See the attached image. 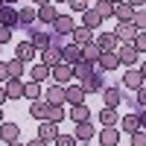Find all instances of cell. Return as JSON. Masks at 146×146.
I'll return each mask as SVG.
<instances>
[{
  "instance_id": "26",
  "label": "cell",
  "mask_w": 146,
  "mask_h": 146,
  "mask_svg": "<svg viewBox=\"0 0 146 146\" xmlns=\"http://www.w3.org/2000/svg\"><path fill=\"white\" fill-rule=\"evenodd\" d=\"M50 73H53V67H47V64H41V62H38V64H32V67H29V79L44 85L47 79H50Z\"/></svg>"
},
{
  "instance_id": "32",
  "label": "cell",
  "mask_w": 146,
  "mask_h": 146,
  "mask_svg": "<svg viewBox=\"0 0 146 146\" xmlns=\"http://www.w3.org/2000/svg\"><path fill=\"white\" fill-rule=\"evenodd\" d=\"M96 120H100L102 126H117L120 117H117V108H102L100 114H96Z\"/></svg>"
},
{
  "instance_id": "19",
  "label": "cell",
  "mask_w": 146,
  "mask_h": 146,
  "mask_svg": "<svg viewBox=\"0 0 146 146\" xmlns=\"http://www.w3.org/2000/svg\"><path fill=\"white\" fill-rule=\"evenodd\" d=\"M117 126H120V131H126V135H135V131L140 129V117L131 111V114H126V117H120Z\"/></svg>"
},
{
  "instance_id": "3",
  "label": "cell",
  "mask_w": 146,
  "mask_h": 146,
  "mask_svg": "<svg viewBox=\"0 0 146 146\" xmlns=\"http://www.w3.org/2000/svg\"><path fill=\"white\" fill-rule=\"evenodd\" d=\"M94 41L100 44V50H102V53H117V47H120V41H117V35H114L111 29H105V32H100V35H96Z\"/></svg>"
},
{
  "instance_id": "59",
  "label": "cell",
  "mask_w": 146,
  "mask_h": 146,
  "mask_svg": "<svg viewBox=\"0 0 146 146\" xmlns=\"http://www.w3.org/2000/svg\"><path fill=\"white\" fill-rule=\"evenodd\" d=\"M143 9H146V0H143Z\"/></svg>"
},
{
  "instance_id": "36",
  "label": "cell",
  "mask_w": 146,
  "mask_h": 146,
  "mask_svg": "<svg viewBox=\"0 0 146 146\" xmlns=\"http://www.w3.org/2000/svg\"><path fill=\"white\" fill-rule=\"evenodd\" d=\"M6 67H9V79H23V62H21V58L6 62Z\"/></svg>"
},
{
  "instance_id": "8",
  "label": "cell",
  "mask_w": 146,
  "mask_h": 146,
  "mask_svg": "<svg viewBox=\"0 0 146 146\" xmlns=\"http://www.w3.org/2000/svg\"><path fill=\"white\" fill-rule=\"evenodd\" d=\"M50 79H53L56 85H70V79H73V67L64 64V62H62V64H56L53 73H50Z\"/></svg>"
},
{
  "instance_id": "33",
  "label": "cell",
  "mask_w": 146,
  "mask_h": 146,
  "mask_svg": "<svg viewBox=\"0 0 146 146\" xmlns=\"http://www.w3.org/2000/svg\"><path fill=\"white\" fill-rule=\"evenodd\" d=\"M64 105H50L47 102V120H50V123H64Z\"/></svg>"
},
{
  "instance_id": "57",
  "label": "cell",
  "mask_w": 146,
  "mask_h": 146,
  "mask_svg": "<svg viewBox=\"0 0 146 146\" xmlns=\"http://www.w3.org/2000/svg\"><path fill=\"white\" fill-rule=\"evenodd\" d=\"M50 3H67V0H50Z\"/></svg>"
},
{
  "instance_id": "41",
  "label": "cell",
  "mask_w": 146,
  "mask_h": 146,
  "mask_svg": "<svg viewBox=\"0 0 146 146\" xmlns=\"http://www.w3.org/2000/svg\"><path fill=\"white\" fill-rule=\"evenodd\" d=\"M67 6H70V12H79V15H82L85 9H91L88 0H67Z\"/></svg>"
},
{
  "instance_id": "2",
  "label": "cell",
  "mask_w": 146,
  "mask_h": 146,
  "mask_svg": "<svg viewBox=\"0 0 146 146\" xmlns=\"http://www.w3.org/2000/svg\"><path fill=\"white\" fill-rule=\"evenodd\" d=\"M117 58H120V64H126V67H137L140 53L135 50V44H120L117 47Z\"/></svg>"
},
{
  "instance_id": "30",
  "label": "cell",
  "mask_w": 146,
  "mask_h": 146,
  "mask_svg": "<svg viewBox=\"0 0 146 146\" xmlns=\"http://www.w3.org/2000/svg\"><path fill=\"white\" fill-rule=\"evenodd\" d=\"M100 56H102V50H100V44H96V41H91V44L82 47V58H85V62L96 64V62H100Z\"/></svg>"
},
{
  "instance_id": "40",
  "label": "cell",
  "mask_w": 146,
  "mask_h": 146,
  "mask_svg": "<svg viewBox=\"0 0 146 146\" xmlns=\"http://www.w3.org/2000/svg\"><path fill=\"white\" fill-rule=\"evenodd\" d=\"M79 140L76 137H73V135H58L56 140H53V146H76Z\"/></svg>"
},
{
  "instance_id": "14",
  "label": "cell",
  "mask_w": 146,
  "mask_h": 146,
  "mask_svg": "<svg viewBox=\"0 0 146 146\" xmlns=\"http://www.w3.org/2000/svg\"><path fill=\"white\" fill-rule=\"evenodd\" d=\"M29 41L35 44V50H47V47H50V27L47 29H29Z\"/></svg>"
},
{
  "instance_id": "49",
  "label": "cell",
  "mask_w": 146,
  "mask_h": 146,
  "mask_svg": "<svg viewBox=\"0 0 146 146\" xmlns=\"http://www.w3.org/2000/svg\"><path fill=\"white\" fill-rule=\"evenodd\" d=\"M137 117H140V129H143V131H146V108H143V111H140V114H137Z\"/></svg>"
},
{
  "instance_id": "1",
  "label": "cell",
  "mask_w": 146,
  "mask_h": 146,
  "mask_svg": "<svg viewBox=\"0 0 146 146\" xmlns=\"http://www.w3.org/2000/svg\"><path fill=\"white\" fill-rule=\"evenodd\" d=\"M120 126H102L100 131H96V140H100V146H120Z\"/></svg>"
},
{
  "instance_id": "53",
  "label": "cell",
  "mask_w": 146,
  "mask_h": 146,
  "mask_svg": "<svg viewBox=\"0 0 146 146\" xmlns=\"http://www.w3.org/2000/svg\"><path fill=\"white\" fill-rule=\"evenodd\" d=\"M6 146H27V143H21V140H15V143H6Z\"/></svg>"
},
{
  "instance_id": "38",
  "label": "cell",
  "mask_w": 146,
  "mask_h": 146,
  "mask_svg": "<svg viewBox=\"0 0 146 146\" xmlns=\"http://www.w3.org/2000/svg\"><path fill=\"white\" fill-rule=\"evenodd\" d=\"M67 41H70V38H64V35H58V32L50 29V47H56V50H64Z\"/></svg>"
},
{
  "instance_id": "18",
  "label": "cell",
  "mask_w": 146,
  "mask_h": 146,
  "mask_svg": "<svg viewBox=\"0 0 146 146\" xmlns=\"http://www.w3.org/2000/svg\"><path fill=\"white\" fill-rule=\"evenodd\" d=\"M38 21V6H23L18 9V27H32Z\"/></svg>"
},
{
  "instance_id": "55",
  "label": "cell",
  "mask_w": 146,
  "mask_h": 146,
  "mask_svg": "<svg viewBox=\"0 0 146 146\" xmlns=\"http://www.w3.org/2000/svg\"><path fill=\"white\" fill-rule=\"evenodd\" d=\"M3 3H6V6H15V3H18V0H3Z\"/></svg>"
},
{
  "instance_id": "5",
  "label": "cell",
  "mask_w": 146,
  "mask_h": 146,
  "mask_svg": "<svg viewBox=\"0 0 146 146\" xmlns=\"http://www.w3.org/2000/svg\"><path fill=\"white\" fill-rule=\"evenodd\" d=\"M143 76H140V70L137 67H126V73H123V88H129V91H137V88H143Z\"/></svg>"
},
{
  "instance_id": "56",
  "label": "cell",
  "mask_w": 146,
  "mask_h": 146,
  "mask_svg": "<svg viewBox=\"0 0 146 146\" xmlns=\"http://www.w3.org/2000/svg\"><path fill=\"white\" fill-rule=\"evenodd\" d=\"M108 3H114V6H117V3H126V0H108Z\"/></svg>"
},
{
  "instance_id": "51",
  "label": "cell",
  "mask_w": 146,
  "mask_h": 146,
  "mask_svg": "<svg viewBox=\"0 0 146 146\" xmlns=\"http://www.w3.org/2000/svg\"><path fill=\"white\" fill-rule=\"evenodd\" d=\"M137 70H140V76H143V82H146V62H140V67H137Z\"/></svg>"
},
{
  "instance_id": "13",
  "label": "cell",
  "mask_w": 146,
  "mask_h": 146,
  "mask_svg": "<svg viewBox=\"0 0 146 146\" xmlns=\"http://www.w3.org/2000/svg\"><path fill=\"white\" fill-rule=\"evenodd\" d=\"M38 137H41L44 143H53V140L58 137V123H50V120H41V123H38Z\"/></svg>"
},
{
  "instance_id": "25",
  "label": "cell",
  "mask_w": 146,
  "mask_h": 146,
  "mask_svg": "<svg viewBox=\"0 0 146 146\" xmlns=\"http://www.w3.org/2000/svg\"><path fill=\"white\" fill-rule=\"evenodd\" d=\"M58 18V9L53 6V3H44V6H38V21L41 23H47V27H53V21Z\"/></svg>"
},
{
  "instance_id": "44",
  "label": "cell",
  "mask_w": 146,
  "mask_h": 146,
  "mask_svg": "<svg viewBox=\"0 0 146 146\" xmlns=\"http://www.w3.org/2000/svg\"><path fill=\"white\" fill-rule=\"evenodd\" d=\"M131 146H146V131L143 129H137L135 135H131Z\"/></svg>"
},
{
  "instance_id": "34",
  "label": "cell",
  "mask_w": 146,
  "mask_h": 146,
  "mask_svg": "<svg viewBox=\"0 0 146 146\" xmlns=\"http://www.w3.org/2000/svg\"><path fill=\"white\" fill-rule=\"evenodd\" d=\"M96 15H100L102 21H108V18H114V3H108V0H96Z\"/></svg>"
},
{
  "instance_id": "7",
  "label": "cell",
  "mask_w": 146,
  "mask_h": 146,
  "mask_svg": "<svg viewBox=\"0 0 146 146\" xmlns=\"http://www.w3.org/2000/svg\"><path fill=\"white\" fill-rule=\"evenodd\" d=\"M44 102H50V105H64L67 102V94H64V85H50L47 88V96H44Z\"/></svg>"
},
{
  "instance_id": "23",
  "label": "cell",
  "mask_w": 146,
  "mask_h": 146,
  "mask_svg": "<svg viewBox=\"0 0 146 146\" xmlns=\"http://www.w3.org/2000/svg\"><path fill=\"white\" fill-rule=\"evenodd\" d=\"M38 56H41V64H47V67L62 64V50H56V47H47V50H41Z\"/></svg>"
},
{
  "instance_id": "48",
  "label": "cell",
  "mask_w": 146,
  "mask_h": 146,
  "mask_svg": "<svg viewBox=\"0 0 146 146\" xmlns=\"http://www.w3.org/2000/svg\"><path fill=\"white\" fill-rule=\"evenodd\" d=\"M126 3H129L131 9H135V12H137V9H143V0H126Z\"/></svg>"
},
{
  "instance_id": "37",
  "label": "cell",
  "mask_w": 146,
  "mask_h": 146,
  "mask_svg": "<svg viewBox=\"0 0 146 146\" xmlns=\"http://www.w3.org/2000/svg\"><path fill=\"white\" fill-rule=\"evenodd\" d=\"M91 73H94V64H91V62H85V58H82V62H79L76 67H73V76H76L79 82H82L85 76H91Z\"/></svg>"
},
{
  "instance_id": "4",
  "label": "cell",
  "mask_w": 146,
  "mask_h": 146,
  "mask_svg": "<svg viewBox=\"0 0 146 146\" xmlns=\"http://www.w3.org/2000/svg\"><path fill=\"white\" fill-rule=\"evenodd\" d=\"M62 62L70 64V67H76V64L82 62V47H79V44H73V41H67V47L62 50Z\"/></svg>"
},
{
  "instance_id": "11",
  "label": "cell",
  "mask_w": 146,
  "mask_h": 146,
  "mask_svg": "<svg viewBox=\"0 0 146 146\" xmlns=\"http://www.w3.org/2000/svg\"><path fill=\"white\" fill-rule=\"evenodd\" d=\"M64 94H67V102H70V105H82V102H85V96H88V94H85V88H82L79 82L64 85Z\"/></svg>"
},
{
  "instance_id": "58",
  "label": "cell",
  "mask_w": 146,
  "mask_h": 146,
  "mask_svg": "<svg viewBox=\"0 0 146 146\" xmlns=\"http://www.w3.org/2000/svg\"><path fill=\"white\" fill-rule=\"evenodd\" d=\"M0 6H6V3H3V0H0Z\"/></svg>"
},
{
  "instance_id": "21",
  "label": "cell",
  "mask_w": 146,
  "mask_h": 146,
  "mask_svg": "<svg viewBox=\"0 0 146 146\" xmlns=\"http://www.w3.org/2000/svg\"><path fill=\"white\" fill-rule=\"evenodd\" d=\"M102 102H105V108H117L123 102V91L120 88H102Z\"/></svg>"
},
{
  "instance_id": "12",
  "label": "cell",
  "mask_w": 146,
  "mask_h": 146,
  "mask_svg": "<svg viewBox=\"0 0 146 146\" xmlns=\"http://www.w3.org/2000/svg\"><path fill=\"white\" fill-rule=\"evenodd\" d=\"M21 140V126L18 123H0V143H15Z\"/></svg>"
},
{
  "instance_id": "54",
  "label": "cell",
  "mask_w": 146,
  "mask_h": 146,
  "mask_svg": "<svg viewBox=\"0 0 146 146\" xmlns=\"http://www.w3.org/2000/svg\"><path fill=\"white\" fill-rule=\"evenodd\" d=\"M0 123H6V117H3V105H0Z\"/></svg>"
},
{
  "instance_id": "10",
  "label": "cell",
  "mask_w": 146,
  "mask_h": 146,
  "mask_svg": "<svg viewBox=\"0 0 146 146\" xmlns=\"http://www.w3.org/2000/svg\"><path fill=\"white\" fill-rule=\"evenodd\" d=\"M35 56H38V50H35V44H32L29 38H27V41H21V44L15 47V58H21L23 64H27V62H32Z\"/></svg>"
},
{
  "instance_id": "27",
  "label": "cell",
  "mask_w": 146,
  "mask_h": 146,
  "mask_svg": "<svg viewBox=\"0 0 146 146\" xmlns=\"http://www.w3.org/2000/svg\"><path fill=\"white\" fill-rule=\"evenodd\" d=\"M91 120V108L88 105H70V123H88Z\"/></svg>"
},
{
  "instance_id": "17",
  "label": "cell",
  "mask_w": 146,
  "mask_h": 146,
  "mask_svg": "<svg viewBox=\"0 0 146 146\" xmlns=\"http://www.w3.org/2000/svg\"><path fill=\"white\" fill-rule=\"evenodd\" d=\"M114 35H117L120 44H131L137 38V29H135V23H117V32Z\"/></svg>"
},
{
  "instance_id": "43",
  "label": "cell",
  "mask_w": 146,
  "mask_h": 146,
  "mask_svg": "<svg viewBox=\"0 0 146 146\" xmlns=\"http://www.w3.org/2000/svg\"><path fill=\"white\" fill-rule=\"evenodd\" d=\"M131 44H135V50H137V53H146V32H137V38L131 41Z\"/></svg>"
},
{
  "instance_id": "46",
  "label": "cell",
  "mask_w": 146,
  "mask_h": 146,
  "mask_svg": "<svg viewBox=\"0 0 146 146\" xmlns=\"http://www.w3.org/2000/svg\"><path fill=\"white\" fill-rule=\"evenodd\" d=\"M9 82V67H6V62H0V85H6Z\"/></svg>"
},
{
  "instance_id": "22",
  "label": "cell",
  "mask_w": 146,
  "mask_h": 146,
  "mask_svg": "<svg viewBox=\"0 0 146 146\" xmlns=\"http://www.w3.org/2000/svg\"><path fill=\"white\" fill-rule=\"evenodd\" d=\"M73 137H76V140H94V137H96L94 123H91V120H88V123H76V129H73Z\"/></svg>"
},
{
  "instance_id": "16",
  "label": "cell",
  "mask_w": 146,
  "mask_h": 146,
  "mask_svg": "<svg viewBox=\"0 0 146 146\" xmlns=\"http://www.w3.org/2000/svg\"><path fill=\"white\" fill-rule=\"evenodd\" d=\"M117 67H120L117 53H102L100 62H96V70H100V73H111V70H117Z\"/></svg>"
},
{
  "instance_id": "47",
  "label": "cell",
  "mask_w": 146,
  "mask_h": 146,
  "mask_svg": "<svg viewBox=\"0 0 146 146\" xmlns=\"http://www.w3.org/2000/svg\"><path fill=\"white\" fill-rule=\"evenodd\" d=\"M27 146H53V143H44V140H41V137H32V140H29V143H27Z\"/></svg>"
},
{
  "instance_id": "45",
  "label": "cell",
  "mask_w": 146,
  "mask_h": 146,
  "mask_svg": "<svg viewBox=\"0 0 146 146\" xmlns=\"http://www.w3.org/2000/svg\"><path fill=\"white\" fill-rule=\"evenodd\" d=\"M9 41H12V29L0 27V47H3V44H9Z\"/></svg>"
},
{
  "instance_id": "39",
  "label": "cell",
  "mask_w": 146,
  "mask_h": 146,
  "mask_svg": "<svg viewBox=\"0 0 146 146\" xmlns=\"http://www.w3.org/2000/svg\"><path fill=\"white\" fill-rule=\"evenodd\" d=\"M131 23H135V29H137V32H146V9H137Z\"/></svg>"
},
{
  "instance_id": "35",
  "label": "cell",
  "mask_w": 146,
  "mask_h": 146,
  "mask_svg": "<svg viewBox=\"0 0 146 146\" xmlns=\"http://www.w3.org/2000/svg\"><path fill=\"white\" fill-rule=\"evenodd\" d=\"M29 117H35V120H47V102H44V100H35V102L29 105Z\"/></svg>"
},
{
  "instance_id": "9",
  "label": "cell",
  "mask_w": 146,
  "mask_h": 146,
  "mask_svg": "<svg viewBox=\"0 0 146 146\" xmlns=\"http://www.w3.org/2000/svg\"><path fill=\"white\" fill-rule=\"evenodd\" d=\"M79 85L85 88V94H102V88H105V82H102V76H100L96 70L91 73V76H85Z\"/></svg>"
},
{
  "instance_id": "28",
  "label": "cell",
  "mask_w": 146,
  "mask_h": 146,
  "mask_svg": "<svg viewBox=\"0 0 146 146\" xmlns=\"http://www.w3.org/2000/svg\"><path fill=\"white\" fill-rule=\"evenodd\" d=\"M82 27H88V29H100V27H102V18L96 15V9H94V6L82 12Z\"/></svg>"
},
{
  "instance_id": "50",
  "label": "cell",
  "mask_w": 146,
  "mask_h": 146,
  "mask_svg": "<svg viewBox=\"0 0 146 146\" xmlns=\"http://www.w3.org/2000/svg\"><path fill=\"white\" fill-rule=\"evenodd\" d=\"M6 100H9V96H6V88H3V85H0V105H3Z\"/></svg>"
},
{
  "instance_id": "31",
  "label": "cell",
  "mask_w": 146,
  "mask_h": 146,
  "mask_svg": "<svg viewBox=\"0 0 146 146\" xmlns=\"http://www.w3.org/2000/svg\"><path fill=\"white\" fill-rule=\"evenodd\" d=\"M23 96H27V100H44V94H41V82H32V79H27L23 82Z\"/></svg>"
},
{
  "instance_id": "29",
  "label": "cell",
  "mask_w": 146,
  "mask_h": 146,
  "mask_svg": "<svg viewBox=\"0 0 146 146\" xmlns=\"http://www.w3.org/2000/svg\"><path fill=\"white\" fill-rule=\"evenodd\" d=\"M3 88H6L9 100H23V79H9Z\"/></svg>"
},
{
  "instance_id": "20",
  "label": "cell",
  "mask_w": 146,
  "mask_h": 146,
  "mask_svg": "<svg viewBox=\"0 0 146 146\" xmlns=\"http://www.w3.org/2000/svg\"><path fill=\"white\" fill-rule=\"evenodd\" d=\"M70 41H73V44H79V47L91 44V41H94V29H88V27H76V29L70 32Z\"/></svg>"
},
{
  "instance_id": "6",
  "label": "cell",
  "mask_w": 146,
  "mask_h": 146,
  "mask_svg": "<svg viewBox=\"0 0 146 146\" xmlns=\"http://www.w3.org/2000/svg\"><path fill=\"white\" fill-rule=\"evenodd\" d=\"M53 32H58V35H64V38H70V32L76 29V23H73V18L70 15H58L56 21H53V27H50Z\"/></svg>"
},
{
  "instance_id": "24",
  "label": "cell",
  "mask_w": 146,
  "mask_h": 146,
  "mask_svg": "<svg viewBox=\"0 0 146 146\" xmlns=\"http://www.w3.org/2000/svg\"><path fill=\"white\" fill-rule=\"evenodd\" d=\"M114 18H117V23H131L135 21V9L129 3H117L114 6Z\"/></svg>"
},
{
  "instance_id": "42",
  "label": "cell",
  "mask_w": 146,
  "mask_h": 146,
  "mask_svg": "<svg viewBox=\"0 0 146 146\" xmlns=\"http://www.w3.org/2000/svg\"><path fill=\"white\" fill-rule=\"evenodd\" d=\"M135 102H137V108H140V111L146 108V85H143V88H137V91H135Z\"/></svg>"
},
{
  "instance_id": "52",
  "label": "cell",
  "mask_w": 146,
  "mask_h": 146,
  "mask_svg": "<svg viewBox=\"0 0 146 146\" xmlns=\"http://www.w3.org/2000/svg\"><path fill=\"white\" fill-rule=\"evenodd\" d=\"M32 3H35V6H44V3H50V0H32Z\"/></svg>"
},
{
  "instance_id": "15",
  "label": "cell",
  "mask_w": 146,
  "mask_h": 146,
  "mask_svg": "<svg viewBox=\"0 0 146 146\" xmlns=\"http://www.w3.org/2000/svg\"><path fill=\"white\" fill-rule=\"evenodd\" d=\"M0 27H6V29L18 27V9L15 6H0Z\"/></svg>"
}]
</instances>
